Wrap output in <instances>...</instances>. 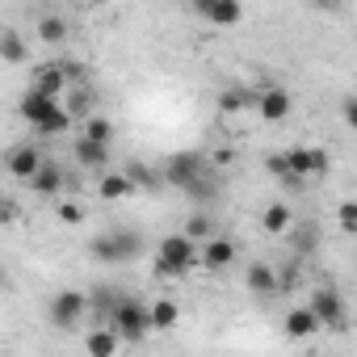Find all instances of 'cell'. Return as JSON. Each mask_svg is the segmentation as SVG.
<instances>
[{"label": "cell", "instance_id": "cell-14", "mask_svg": "<svg viewBox=\"0 0 357 357\" xmlns=\"http://www.w3.org/2000/svg\"><path fill=\"white\" fill-rule=\"evenodd\" d=\"M236 257H240V252H236V240H227V236H215V240L202 244V269H211V273L231 269Z\"/></svg>", "mask_w": 357, "mask_h": 357}, {"label": "cell", "instance_id": "cell-15", "mask_svg": "<svg viewBox=\"0 0 357 357\" xmlns=\"http://www.w3.org/2000/svg\"><path fill=\"white\" fill-rule=\"evenodd\" d=\"M63 185H68V172H63L55 160H47V164L38 168V176L30 181V194H38V198H59Z\"/></svg>", "mask_w": 357, "mask_h": 357}, {"label": "cell", "instance_id": "cell-20", "mask_svg": "<svg viewBox=\"0 0 357 357\" xmlns=\"http://www.w3.org/2000/svg\"><path fill=\"white\" fill-rule=\"evenodd\" d=\"M181 319V307L172 298H151V332H172Z\"/></svg>", "mask_w": 357, "mask_h": 357}, {"label": "cell", "instance_id": "cell-10", "mask_svg": "<svg viewBox=\"0 0 357 357\" xmlns=\"http://www.w3.org/2000/svg\"><path fill=\"white\" fill-rule=\"evenodd\" d=\"M307 307L315 311L319 328H340V324H344V298H340V290H332V286H319V290H311Z\"/></svg>", "mask_w": 357, "mask_h": 357}, {"label": "cell", "instance_id": "cell-26", "mask_svg": "<svg viewBox=\"0 0 357 357\" xmlns=\"http://www.w3.org/2000/svg\"><path fill=\"white\" fill-rule=\"evenodd\" d=\"M261 223H265V231H269V236H286V231H290V211H286L282 202H273V206L265 211V219H261Z\"/></svg>", "mask_w": 357, "mask_h": 357}, {"label": "cell", "instance_id": "cell-4", "mask_svg": "<svg viewBox=\"0 0 357 357\" xmlns=\"http://www.w3.org/2000/svg\"><path fill=\"white\" fill-rule=\"evenodd\" d=\"M109 328L118 332V340H130V344L147 340L151 336V303H143L135 294H122V303L109 315Z\"/></svg>", "mask_w": 357, "mask_h": 357}, {"label": "cell", "instance_id": "cell-5", "mask_svg": "<svg viewBox=\"0 0 357 357\" xmlns=\"http://www.w3.org/2000/svg\"><path fill=\"white\" fill-rule=\"evenodd\" d=\"M89 252L101 265H126V261H135L143 252V240H139V231H105V236H97L89 244Z\"/></svg>", "mask_w": 357, "mask_h": 357}, {"label": "cell", "instance_id": "cell-11", "mask_svg": "<svg viewBox=\"0 0 357 357\" xmlns=\"http://www.w3.org/2000/svg\"><path fill=\"white\" fill-rule=\"evenodd\" d=\"M72 160L80 164V168H89V172H109V147L105 143H93V139H84V135H76L72 139Z\"/></svg>", "mask_w": 357, "mask_h": 357}, {"label": "cell", "instance_id": "cell-16", "mask_svg": "<svg viewBox=\"0 0 357 357\" xmlns=\"http://www.w3.org/2000/svg\"><path fill=\"white\" fill-rule=\"evenodd\" d=\"M244 286H248V294H257V298H273V294H278V273H273L265 261H252V265L244 269Z\"/></svg>", "mask_w": 357, "mask_h": 357}, {"label": "cell", "instance_id": "cell-25", "mask_svg": "<svg viewBox=\"0 0 357 357\" xmlns=\"http://www.w3.org/2000/svg\"><path fill=\"white\" fill-rule=\"evenodd\" d=\"M84 139H93V143H105L109 147V139H114V122L109 118H101V114H93L89 122H84V130H80Z\"/></svg>", "mask_w": 357, "mask_h": 357}, {"label": "cell", "instance_id": "cell-23", "mask_svg": "<svg viewBox=\"0 0 357 357\" xmlns=\"http://www.w3.org/2000/svg\"><path fill=\"white\" fill-rule=\"evenodd\" d=\"M0 59H5V63H26V43H22L17 30L0 34Z\"/></svg>", "mask_w": 357, "mask_h": 357}, {"label": "cell", "instance_id": "cell-8", "mask_svg": "<svg viewBox=\"0 0 357 357\" xmlns=\"http://www.w3.org/2000/svg\"><path fill=\"white\" fill-rule=\"evenodd\" d=\"M30 89H38V93H47V97H55V101H63V97L72 93V76H68V68H63V59H51V63H38V68H34V76H30Z\"/></svg>", "mask_w": 357, "mask_h": 357}, {"label": "cell", "instance_id": "cell-12", "mask_svg": "<svg viewBox=\"0 0 357 357\" xmlns=\"http://www.w3.org/2000/svg\"><path fill=\"white\" fill-rule=\"evenodd\" d=\"M206 26H240L244 22V5H236V0H202V5L194 9Z\"/></svg>", "mask_w": 357, "mask_h": 357}, {"label": "cell", "instance_id": "cell-27", "mask_svg": "<svg viewBox=\"0 0 357 357\" xmlns=\"http://www.w3.org/2000/svg\"><path fill=\"white\" fill-rule=\"evenodd\" d=\"M336 227L344 236H357V202H340L336 206Z\"/></svg>", "mask_w": 357, "mask_h": 357}, {"label": "cell", "instance_id": "cell-19", "mask_svg": "<svg viewBox=\"0 0 357 357\" xmlns=\"http://www.w3.org/2000/svg\"><path fill=\"white\" fill-rule=\"evenodd\" d=\"M118 344H122V340H118L114 328H93V332L84 336V353H89V357H114Z\"/></svg>", "mask_w": 357, "mask_h": 357}, {"label": "cell", "instance_id": "cell-3", "mask_svg": "<svg viewBox=\"0 0 357 357\" xmlns=\"http://www.w3.org/2000/svg\"><path fill=\"white\" fill-rule=\"evenodd\" d=\"M198 265H202V244H194L185 231L160 240V252H155V273L160 278H185Z\"/></svg>", "mask_w": 357, "mask_h": 357}, {"label": "cell", "instance_id": "cell-17", "mask_svg": "<svg viewBox=\"0 0 357 357\" xmlns=\"http://www.w3.org/2000/svg\"><path fill=\"white\" fill-rule=\"evenodd\" d=\"M282 328H286V336L303 340V336H315V332H319V319H315V311H311V307L303 303V307H290V311H286Z\"/></svg>", "mask_w": 357, "mask_h": 357}, {"label": "cell", "instance_id": "cell-21", "mask_svg": "<svg viewBox=\"0 0 357 357\" xmlns=\"http://www.w3.org/2000/svg\"><path fill=\"white\" fill-rule=\"evenodd\" d=\"M34 34L47 43V47H59L63 38H68V22L59 17V13H47V17H38V26H34Z\"/></svg>", "mask_w": 357, "mask_h": 357}, {"label": "cell", "instance_id": "cell-18", "mask_svg": "<svg viewBox=\"0 0 357 357\" xmlns=\"http://www.w3.org/2000/svg\"><path fill=\"white\" fill-rule=\"evenodd\" d=\"M97 194H101V202H122V198H130V194H135V181H130L126 172L109 168L101 181H97Z\"/></svg>", "mask_w": 357, "mask_h": 357}, {"label": "cell", "instance_id": "cell-29", "mask_svg": "<svg viewBox=\"0 0 357 357\" xmlns=\"http://www.w3.org/2000/svg\"><path fill=\"white\" fill-rule=\"evenodd\" d=\"M55 215H59V223H72V227L84 219V211H80L76 202H59V206H55Z\"/></svg>", "mask_w": 357, "mask_h": 357}, {"label": "cell", "instance_id": "cell-13", "mask_svg": "<svg viewBox=\"0 0 357 357\" xmlns=\"http://www.w3.org/2000/svg\"><path fill=\"white\" fill-rule=\"evenodd\" d=\"M290 109H294V101H290V93H286V89L269 84V89H261V93H257V114H261L265 122H286V118H290Z\"/></svg>", "mask_w": 357, "mask_h": 357}, {"label": "cell", "instance_id": "cell-6", "mask_svg": "<svg viewBox=\"0 0 357 357\" xmlns=\"http://www.w3.org/2000/svg\"><path fill=\"white\" fill-rule=\"evenodd\" d=\"M286 164H290V176H294V185L307 181V176H324L332 168V155L324 147H286Z\"/></svg>", "mask_w": 357, "mask_h": 357}, {"label": "cell", "instance_id": "cell-1", "mask_svg": "<svg viewBox=\"0 0 357 357\" xmlns=\"http://www.w3.org/2000/svg\"><path fill=\"white\" fill-rule=\"evenodd\" d=\"M160 181H168L172 190H181L190 202H198V206H206V202H215L219 198V172L211 168V160L202 155V151H176V155H168L164 160V168H160Z\"/></svg>", "mask_w": 357, "mask_h": 357}, {"label": "cell", "instance_id": "cell-24", "mask_svg": "<svg viewBox=\"0 0 357 357\" xmlns=\"http://www.w3.org/2000/svg\"><path fill=\"white\" fill-rule=\"evenodd\" d=\"M185 236L194 240V244H206V240H215V219L211 215H190V223H185Z\"/></svg>", "mask_w": 357, "mask_h": 357}, {"label": "cell", "instance_id": "cell-2", "mask_svg": "<svg viewBox=\"0 0 357 357\" xmlns=\"http://www.w3.org/2000/svg\"><path fill=\"white\" fill-rule=\"evenodd\" d=\"M17 109H22V118L34 126V135H47V139L68 135L72 122H76L63 101H55V97H47V93H38V89H26V97H22Z\"/></svg>", "mask_w": 357, "mask_h": 357}, {"label": "cell", "instance_id": "cell-9", "mask_svg": "<svg viewBox=\"0 0 357 357\" xmlns=\"http://www.w3.org/2000/svg\"><path fill=\"white\" fill-rule=\"evenodd\" d=\"M47 164V155L34 147V143H17V147H9V155H5V168H9V176L13 181H34L38 176V168Z\"/></svg>", "mask_w": 357, "mask_h": 357}, {"label": "cell", "instance_id": "cell-7", "mask_svg": "<svg viewBox=\"0 0 357 357\" xmlns=\"http://www.w3.org/2000/svg\"><path fill=\"white\" fill-rule=\"evenodd\" d=\"M84 311H93L89 307V294H80V290H59L51 303H47V315H51V324L55 328H76L80 319H84Z\"/></svg>", "mask_w": 357, "mask_h": 357}, {"label": "cell", "instance_id": "cell-22", "mask_svg": "<svg viewBox=\"0 0 357 357\" xmlns=\"http://www.w3.org/2000/svg\"><path fill=\"white\" fill-rule=\"evenodd\" d=\"M248 105H257V93H248V89H223L219 93V109L223 114H240Z\"/></svg>", "mask_w": 357, "mask_h": 357}, {"label": "cell", "instance_id": "cell-28", "mask_svg": "<svg viewBox=\"0 0 357 357\" xmlns=\"http://www.w3.org/2000/svg\"><path fill=\"white\" fill-rule=\"evenodd\" d=\"M265 168H269V176H278V181L294 185V176H290V164H286V151H273V155H265Z\"/></svg>", "mask_w": 357, "mask_h": 357}, {"label": "cell", "instance_id": "cell-30", "mask_svg": "<svg viewBox=\"0 0 357 357\" xmlns=\"http://www.w3.org/2000/svg\"><path fill=\"white\" fill-rule=\"evenodd\" d=\"M340 122H344L349 130H357V97H344V101H340Z\"/></svg>", "mask_w": 357, "mask_h": 357}]
</instances>
